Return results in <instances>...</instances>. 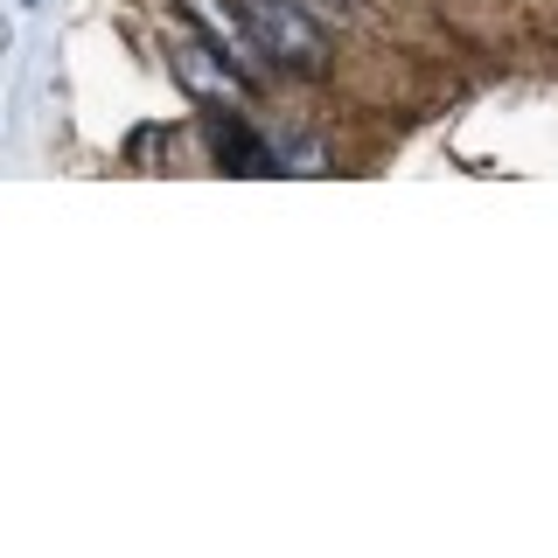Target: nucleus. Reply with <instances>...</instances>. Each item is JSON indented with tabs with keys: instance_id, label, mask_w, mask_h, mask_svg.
<instances>
[{
	"instance_id": "nucleus-1",
	"label": "nucleus",
	"mask_w": 558,
	"mask_h": 558,
	"mask_svg": "<svg viewBox=\"0 0 558 558\" xmlns=\"http://www.w3.org/2000/svg\"><path fill=\"white\" fill-rule=\"evenodd\" d=\"M161 57L174 70V84L189 92V105H209V112H252L258 105V77L238 70L196 22H182V14L161 28Z\"/></svg>"
},
{
	"instance_id": "nucleus-2",
	"label": "nucleus",
	"mask_w": 558,
	"mask_h": 558,
	"mask_svg": "<svg viewBox=\"0 0 558 558\" xmlns=\"http://www.w3.org/2000/svg\"><path fill=\"white\" fill-rule=\"evenodd\" d=\"M238 8H244V22H252L258 49H266L272 77H328L336 43H328L314 0H238Z\"/></svg>"
},
{
	"instance_id": "nucleus-3",
	"label": "nucleus",
	"mask_w": 558,
	"mask_h": 558,
	"mask_svg": "<svg viewBox=\"0 0 558 558\" xmlns=\"http://www.w3.org/2000/svg\"><path fill=\"white\" fill-rule=\"evenodd\" d=\"M174 14H182V22H196L209 43H217L238 70H252L258 84L272 77V63H266V49H258V35H252V22H244L238 0H174Z\"/></svg>"
},
{
	"instance_id": "nucleus-4",
	"label": "nucleus",
	"mask_w": 558,
	"mask_h": 558,
	"mask_svg": "<svg viewBox=\"0 0 558 558\" xmlns=\"http://www.w3.org/2000/svg\"><path fill=\"white\" fill-rule=\"evenodd\" d=\"M209 147H217V161L231 174H279V154L244 126L238 112H209Z\"/></svg>"
},
{
	"instance_id": "nucleus-5",
	"label": "nucleus",
	"mask_w": 558,
	"mask_h": 558,
	"mask_svg": "<svg viewBox=\"0 0 558 558\" xmlns=\"http://www.w3.org/2000/svg\"><path fill=\"white\" fill-rule=\"evenodd\" d=\"M22 8H35V0H22Z\"/></svg>"
}]
</instances>
